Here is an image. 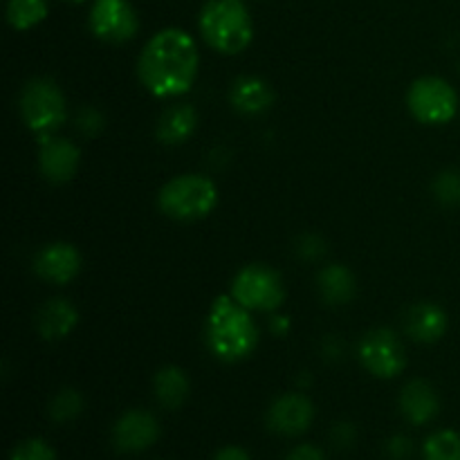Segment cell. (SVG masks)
<instances>
[{"label":"cell","mask_w":460,"mask_h":460,"mask_svg":"<svg viewBox=\"0 0 460 460\" xmlns=\"http://www.w3.org/2000/svg\"><path fill=\"white\" fill-rule=\"evenodd\" d=\"M232 296L247 310L274 313L286 301V286L277 270L268 265H247L234 277Z\"/></svg>","instance_id":"8992f818"},{"label":"cell","mask_w":460,"mask_h":460,"mask_svg":"<svg viewBox=\"0 0 460 460\" xmlns=\"http://www.w3.org/2000/svg\"><path fill=\"white\" fill-rule=\"evenodd\" d=\"M198 126V112L191 103H173L160 115L155 126V137L166 146H178L187 142Z\"/></svg>","instance_id":"ac0fdd59"},{"label":"cell","mask_w":460,"mask_h":460,"mask_svg":"<svg viewBox=\"0 0 460 460\" xmlns=\"http://www.w3.org/2000/svg\"><path fill=\"white\" fill-rule=\"evenodd\" d=\"M200 54L191 34L166 27L153 34L137 61V75L144 88L162 99L180 97L196 84Z\"/></svg>","instance_id":"6da1fadb"},{"label":"cell","mask_w":460,"mask_h":460,"mask_svg":"<svg viewBox=\"0 0 460 460\" xmlns=\"http://www.w3.org/2000/svg\"><path fill=\"white\" fill-rule=\"evenodd\" d=\"M48 0H9L7 22L18 31L31 30L48 18Z\"/></svg>","instance_id":"44dd1931"},{"label":"cell","mask_w":460,"mask_h":460,"mask_svg":"<svg viewBox=\"0 0 460 460\" xmlns=\"http://www.w3.org/2000/svg\"><path fill=\"white\" fill-rule=\"evenodd\" d=\"M434 198L445 207L460 205V169H445L431 184Z\"/></svg>","instance_id":"cb8c5ba5"},{"label":"cell","mask_w":460,"mask_h":460,"mask_svg":"<svg viewBox=\"0 0 460 460\" xmlns=\"http://www.w3.org/2000/svg\"><path fill=\"white\" fill-rule=\"evenodd\" d=\"M160 438V420L146 409H130L112 425V445L121 454H139Z\"/></svg>","instance_id":"30bf717a"},{"label":"cell","mask_w":460,"mask_h":460,"mask_svg":"<svg viewBox=\"0 0 460 460\" xmlns=\"http://www.w3.org/2000/svg\"><path fill=\"white\" fill-rule=\"evenodd\" d=\"M81 254L70 243H49L34 256V272L43 281L66 286L79 274Z\"/></svg>","instance_id":"4fadbf2b"},{"label":"cell","mask_w":460,"mask_h":460,"mask_svg":"<svg viewBox=\"0 0 460 460\" xmlns=\"http://www.w3.org/2000/svg\"><path fill=\"white\" fill-rule=\"evenodd\" d=\"M317 288L328 305H344L353 301L355 292H358V281L346 265L332 263L319 272Z\"/></svg>","instance_id":"d6986e66"},{"label":"cell","mask_w":460,"mask_h":460,"mask_svg":"<svg viewBox=\"0 0 460 460\" xmlns=\"http://www.w3.org/2000/svg\"><path fill=\"white\" fill-rule=\"evenodd\" d=\"M252 310L238 304L232 295L218 296L207 314L205 341L211 355L220 362H243L259 346V326Z\"/></svg>","instance_id":"7a4b0ae2"},{"label":"cell","mask_w":460,"mask_h":460,"mask_svg":"<svg viewBox=\"0 0 460 460\" xmlns=\"http://www.w3.org/2000/svg\"><path fill=\"white\" fill-rule=\"evenodd\" d=\"M229 102L241 115H263L274 103V93L261 76H238L229 90Z\"/></svg>","instance_id":"2e32d148"},{"label":"cell","mask_w":460,"mask_h":460,"mask_svg":"<svg viewBox=\"0 0 460 460\" xmlns=\"http://www.w3.org/2000/svg\"><path fill=\"white\" fill-rule=\"evenodd\" d=\"M358 427L349 420H340L331 429V445L337 452H349L358 443Z\"/></svg>","instance_id":"484cf974"},{"label":"cell","mask_w":460,"mask_h":460,"mask_svg":"<svg viewBox=\"0 0 460 460\" xmlns=\"http://www.w3.org/2000/svg\"><path fill=\"white\" fill-rule=\"evenodd\" d=\"M79 162H81L79 146L72 144L70 139L57 137V135H49V137L40 139L39 169L48 182L52 184L70 182V180L76 175Z\"/></svg>","instance_id":"7c38bea8"},{"label":"cell","mask_w":460,"mask_h":460,"mask_svg":"<svg viewBox=\"0 0 460 460\" xmlns=\"http://www.w3.org/2000/svg\"><path fill=\"white\" fill-rule=\"evenodd\" d=\"M283 460H328V458H326V454H323V449H319L317 445L304 443V445H296V447H292Z\"/></svg>","instance_id":"f546056e"},{"label":"cell","mask_w":460,"mask_h":460,"mask_svg":"<svg viewBox=\"0 0 460 460\" xmlns=\"http://www.w3.org/2000/svg\"><path fill=\"white\" fill-rule=\"evenodd\" d=\"M9 460H58L52 445L43 438H25L12 449Z\"/></svg>","instance_id":"d4e9b609"},{"label":"cell","mask_w":460,"mask_h":460,"mask_svg":"<svg viewBox=\"0 0 460 460\" xmlns=\"http://www.w3.org/2000/svg\"><path fill=\"white\" fill-rule=\"evenodd\" d=\"M189 385L187 373L180 367H164L155 373V380H153V394L160 407L175 411V409L182 407L189 398Z\"/></svg>","instance_id":"ffe728a7"},{"label":"cell","mask_w":460,"mask_h":460,"mask_svg":"<svg viewBox=\"0 0 460 460\" xmlns=\"http://www.w3.org/2000/svg\"><path fill=\"white\" fill-rule=\"evenodd\" d=\"M76 128L85 137H94L103 128V115L93 106H85L76 112Z\"/></svg>","instance_id":"83f0119b"},{"label":"cell","mask_w":460,"mask_h":460,"mask_svg":"<svg viewBox=\"0 0 460 460\" xmlns=\"http://www.w3.org/2000/svg\"><path fill=\"white\" fill-rule=\"evenodd\" d=\"M84 395L76 389H61L58 394L52 395L48 404L49 420L58 422V425H67V422H75L76 418L84 413Z\"/></svg>","instance_id":"7402d4cb"},{"label":"cell","mask_w":460,"mask_h":460,"mask_svg":"<svg viewBox=\"0 0 460 460\" xmlns=\"http://www.w3.org/2000/svg\"><path fill=\"white\" fill-rule=\"evenodd\" d=\"M79 322V313L67 299H49L36 313V331L48 341L66 340Z\"/></svg>","instance_id":"e0dca14e"},{"label":"cell","mask_w":460,"mask_h":460,"mask_svg":"<svg viewBox=\"0 0 460 460\" xmlns=\"http://www.w3.org/2000/svg\"><path fill=\"white\" fill-rule=\"evenodd\" d=\"M288 328H290V322H288V317H274L272 319V331L277 332V335H283Z\"/></svg>","instance_id":"1f68e13d"},{"label":"cell","mask_w":460,"mask_h":460,"mask_svg":"<svg viewBox=\"0 0 460 460\" xmlns=\"http://www.w3.org/2000/svg\"><path fill=\"white\" fill-rule=\"evenodd\" d=\"M359 362L371 376L391 380L407 367V350L394 331L376 328V331H368L359 341Z\"/></svg>","instance_id":"ba28073f"},{"label":"cell","mask_w":460,"mask_h":460,"mask_svg":"<svg viewBox=\"0 0 460 460\" xmlns=\"http://www.w3.org/2000/svg\"><path fill=\"white\" fill-rule=\"evenodd\" d=\"M214 460H254V458H252V454L247 452V449L238 447V445H225V447H220L218 452H216Z\"/></svg>","instance_id":"4dcf8cb0"},{"label":"cell","mask_w":460,"mask_h":460,"mask_svg":"<svg viewBox=\"0 0 460 460\" xmlns=\"http://www.w3.org/2000/svg\"><path fill=\"white\" fill-rule=\"evenodd\" d=\"M67 3H85V0H67Z\"/></svg>","instance_id":"d6a6232c"},{"label":"cell","mask_w":460,"mask_h":460,"mask_svg":"<svg viewBox=\"0 0 460 460\" xmlns=\"http://www.w3.org/2000/svg\"><path fill=\"white\" fill-rule=\"evenodd\" d=\"M416 445L407 434H394L385 443V456L389 460H411Z\"/></svg>","instance_id":"4316f807"},{"label":"cell","mask_w":460,"mask_h":460,"mask_svg":"<svg viewBox=\"0 0 460 460\" xmlns=\"http://www.w3.org/2000/svg\"><path fill=\"white\" fill-rule=\"evenodd\" d=\"M88 22L97 39L112 45L128 43L139 31V16L130 0H93Z\"/></svg>","instance_id":"9c48e42d"},{"label":"cell","mask_w":460,"mask_h":460,"mask_svg":"<svg viewBox=\"0 0 460 460\" xmlns=\"http://www.w3.org/2000/svg\"><path fill=\"white\" fill-rule=\"evenodd\" d=\"M407 106L418 121L443 126L458 112V93L443 76H422L407 93Z\"/></svg>","instance_id":"52a82bcc"},{"label":"cell","mask_w":460,"mask_h":460,"mask_svg":"<svg viewBox=\"0 0 460 460\" xmlns=\"http://www.w3.org/2000/svg\"><path fill=\"white\" fill-rule=\"evenodd\" d=\"M440 398L427 380H411L400 394V413L413 427H425L438 416Z\"/></svg>","instance_id":"5bb4252c"},{"label":"cell","mask_w":460,"mask_h":460,"mask_svg":"<svg viewBox=\"0 0 460 460\" xmlns=\"http://www.w3.org/2000/svg\"><path fill=\"white\" fill-rule=\"evenodd\" d=\"M449 319L440 305L431 304V301H422V304L411 305L404 314V331L413 341L420 344H434L440 337L447 332Z\"/></svg>","instance_id":"9a60e30c"},{"label":"cell","mask_w":460,"mask_h":460,"mask_svg":"<svg viewBox=\"0 0 460 460\" xmlns=\"http://www.w3.org/2000/svg\"><path fill=\"white\" fill-rule=\"evenodd\" d=\"M268 429L286 438L305 434L314 420V404L305 394H283L270 404Z\"/></svg>","instance_id":"8fae6325"},{"label":"cell","mask_w":460,"mask_h":460,"mask_svg":"<svg viewBox=\"0 0 460 460\" xmlns=\"http://www.w3.org/2000/svg\"><path fill=\"white\" fill-rule=\"evenodd\" d=\"M21 117L27 128L40 139L57 135L67 119V103L61 88L48 76H36L27 81L18 99Z\"/></svg>","instance_id":"5b68a950"},{"label":"cell","mask_w":460,"mask_h":460,"mask_svg":"<svg viewBox=\"0 0 460 460\" xmlns=\"http://www.w3.org/2000/svg\"><path fill=\"white\" fill-rule=\"evenodd\" d=\"M157 205L162 214L182 223H193L211 211L218 205V189L207 175L184 173L178 178L169 180L157 193Z\"/></svg>","instance_id":"277c9868"},{"label":"cell","mask_w":460,"mask_h":460,"mask_svg":"<svg viewBox=\"0 0 460 460\" xmlns=\"http://www.w3.org/2000/svg\"><path fill=\"white\" fill-rule=\"evenodd\" d=\"M296 254L305 261H317L326 254V243L319 236H314V234H305L296 243Z\"/></svg>","instance_id":"f1b7e54d"},{"label":"cell","mask_w":460,"mask_h":460,"mask_svg":"<svg viewBox=\"0 0 460 460\" xmlns=\"http://www.w3.org/2000/svg\"><path fill=\"white\" fill-rule=\"evenodd\" d=\"M198 25L207 45L220 54H241L254 39V21L243 0H207Z\"/></svg>","instance_id":"3957f363"},{"label":"cell","mask_w":460,"mask_h":460,"mask_svg":"<svg viewBox=\"0 0 460 460\" xmlns=\"http://www.w3.org/2000/svg\"><path fill=\"white\" fill-rule=\"evenodd\" d=\"M425 460H460V434L454 429H438L422 443Z\"/></svg>","instance_id":"603a6c76"}]
</instances>
